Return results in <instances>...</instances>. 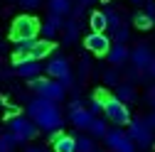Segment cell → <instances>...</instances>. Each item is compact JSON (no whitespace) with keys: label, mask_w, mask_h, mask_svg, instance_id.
<instances>
[{"label":"cell","mask_w":155,"mask_h":152,"mask_svg":"<svg viewBox=\"0 0 155 152\" xmlns=\"http://www.w3.org/2000/svg\"><path fill=\"white\" fill-rule=\"evenodd\" d=\"M128 62L133 64V69H135V71H145V69L150 66V62H153V52H150V44L140 42L138 47H135V49L130 52V59H128Z\"/></svg>","instance_id":"30bf717a"},{"label":"cell","mask_w":155,"mask_h":152,"mask_svg":"<svg viewBox=\"0 0 155 152\" xmlns=\"http://www.w3.org/2000/svg\"><path fill=\"white\" fill-rule=\"evenodd\" d=\"M40 20L35 15H20L12 20V27H10V37L15 42H22V40H35L40 34Z\"/></svg>","instance_id":"7a4b0ae2"},{"label":"cell","mask_w":155,"mask_h":152,"mask_svg":"<svg viewBox=\"0 0 155 152\" xmlns=\"http://www.w3.org/2000/svg\"><path fill=\"white\" fill-rule=\"evenodd\" d=\"M45 71H47L49 79L62 81V86H64V88H71L74 76H71V66H69V59H67V56H59V54L52 56V59L47 62V66H45Z\"/></svg>","instance_id":"8992f818"},{"label":"cell","mask_w":155,"mask_h":152,"mask_svg":"<svg viewBox=\"0 0 155 152\" xmlns=\"http://www.w3.org/2000/svg\"><path fill=\"white\" fill-rule=\"evenodd\" d=\"M10 3H15V0H10Z\"/></svg>","instance_id":"f35d334b"},{"label":"cell","mask_w":155,"mask_h":152,"mask_svg":"<svg viewBox=\"0 0 155 152\" xmlns=\"http://www.w3.org/2000/svg\"><path fill=\"white\" fill-rule=\"evenodd\" d=\"M47 10H49V15L64 17L71 12V0H47Z\"/></svg>","instance_id":"ac0fdd59"},{"label":"cell","mask_w":155,"mask_h":152,"mask_svg":"<svg viewBox=\"0 0 155 152\" xmlns=\"http://www.w3.org/2000/svg\"><path fill=\"white\" fill-rule=\"evenodd\" d=\"M84 47L96 56H106V52L111 49V40L106 32H89L84 37Z\"/></svg>","instance_id":"9c48e42d"},{"label":"cell","mask_w":155,"mask_h":152,"mask_svg":"<svg viewBox=\"0 0 155 152\" xmlns=\"http://www.w3.org/2000/svg\"><path fill=\"white\" fill-rule=\"evenodd\" d=\"M89 27H91V32H106V30H108L104 10H96V12L89 15Z\"/></svg>","instance_id":"d6986e66"},{"label":"cell","mask_w":155,"mask_h":152,"mask_svg":"<svg viewBox=\"0 0 155 152\" xmlns=\"http://www.w3.org/2000/svg\"><path fill=\"white\" fill-rule=\"evenodd\" d=\"M104 81H106L108 86H116V84H118V74H116L113 69H108V71L104 74Z\"/></svg>","instance_id":"83f0119b"},{"label":"cell","mask_w":155,"mask_h":152,"mask_svg":"<svg viewBox=\"0 0 155 152\" xmlns=\"http://www.w3.org/2000/svg\"><path fill=\"white\" fill-rule=\"evenodd\" d=\"M89 66H91V64H89L86 59H81V62H79V74H81V79H84L86 74H89Z\"/></svg>","instance_id":"f546056e"},{"label":"cell","mask_w":155,"mask_h":152,"mask_svg":"<svg viewBox=\"0 0 155 152\" xmlns=\"http://www.w3.org/2000/svg\"><path fill=\"white\" fill-rule=\"evenodd\" d=\"M145 71H148V74H150V76H153V79H155V56H153V62H150V66H148V69H145Z\"/></svg>","instance_id":"836d02e7"},{"label":"cell","mask_w":155,"mask_h":152,"mask_svg":"<svg viewBox=\"0 0 155 152\" xmlns=\"http://www.w3.org/2000/svg\"><path fill=\"white\" fill-rule=\"evenodd\" d=\"M27 116L35 120V125L45 130V132H57L62 130L64 125V118H62V110L54 101H47L42 96H37L27 103Z\"/></svg>","instance_id":"6da1fadb"},{"label":"cell","mask_w":155,"mask_h":152,"mask_svg":"<svg viewBox=\"0 0 155 152\" xmlns=\"http://www.w3.org/2000/svg\"><path fill=\"white\" fill-rule=\"evenodd\" d=\"M104 15H106V25H108V30H111V32H113V30H118V27L123 25L121 12H116V10H104Z\"/></svg>","instance_id":"603a6c76"},{"label":"cell","mask_w":155,"mask_h":152,"mask_svg":"<svg viewBox=\"0 0 155 152\" xmlns=\"http://www.w3.org/2000/svg\"><path fill=\"white\" fill-rule=\"evenodd\" d=\"M133 25L138 27V30H150L155 22L150 20V17H148L145 12H135V15H133Z\"/></svg>","instance_id":"cb8c5ba5"},{"label":"cell","mask_w":155,"mask_h":152,"mask_svg":"<svg viewBox=\"0 0 155 152\" xmlns=\"http://www.w3.org/2000/svg\"><path fill=\"white\" fill-rule=\"evenodd\" d=\"M145 98H148V103H150V106H155V84H153V86L148 88V93H145Z\"/></svg>","instance_id":"1f68e13d"},{"label":"cell","mask_w":155,"mask_h":152,"mask_svg":"<svg viewBox=\"0 0 155 152\" xmlns=\"http://www.w3.org/2000/svg\"><path fill=\"white\" fill-rule=\"evenodd\" d=\"M116 98L123 101V103L128 106V103H133L135 98H138V91H135V86H133V84L121 81V84H116Z\"/></svg>","instance_id":"2e32d148"},{"label":"cell","mask_w":155,"mask_h":152,"mask_svg":"<svg viewBox=\"0 0 155 152\" xmlns=\"http://www.w3.org/2000/svg\"><path fill=\"white\" fill-rule=\"evenodd\" d=\"M69 120H71V125H74V128H79V130H89V125H91L94 116L89 113V108L76 106V108H69Z\"/></svg>","instance_id":"5bb4252c"},{"label":"cell","mask_w":155,"mask_h":152,"mask_svg":"<svg viewBox=\"0 0 155 152\" xmlns=\"http://www.w3.org/2000/svg\"><path fill=\"white\" fill-rule=\"evenodd\" d=\"M30 88L37 93V96H42L47 101H54V103H59L67 96V88L62 86V81H57V79H32Z\"/></svg>","instance_id":"3957f363"},{"label":"cell","mask_w":155,"mask_h":152,"mask_svg":"<svg viewBox=\"0 0 155 152\" xmlns=\"http://www.w3.org/2000/svg\"><path fill=\"white\" fill-rule=\"evenodd\" d=\"M89 130H91V135H94V138H106L108 125H106V120H104V118H94V120H91V125H89Z\"/></svg>","instance_id":"7402d4cb"},{"label":"cell","mask_w":155,"mask_h":152,"mask_svg":"<svg viewBox=\"0 0 155 152\" xmlns=\"http://www.w3.org/2000/svg\"><path fill=\"white\" fill-rule=\"evenodd\" d=\"M42 64L37 62V59H22V62H17V66H15V71H17V76H22V79H27V81H32V79H40V74H42Z\"/></svg>","instance_id":"7c38bea8"},{"label":"cell","mask_w":155,"mask_h":152,"mask_svg":"<svg viewBox=\"0 0 155 152\" xmlns=\"http://www.w3.org/2000/svg\"><path fill=\"white\" fill-rule=\"evenodd\" d=\"M17 3H20L22 8H37V5L42 3V0H17Z\"/></svg>","instance_id":"4dcf8cb0"},{"label":"cell","mask_w":155,"mask_h":152,"mask_svg":"<svg viewBox=\"0 0 155 152\" xmlns=\"http://www.w3.org/2000/svg\"><path fill=\"white\" fill-rule=\"evenodd\" d=\"M128 135H130V140L135 142V147H140V150L153 147V140H155V132H153V128L145 123V118H130V123H128Z\"/></svg>","instance_id":"277c9868"},{"label":"cell","mask_w":155,"mask_h":152,"mask_svg":"<svg viewBox=\"0 0 155 152\" xmlns=\"http://www.w3.org/2000/svg\"><path fill=\"white\" fill-rule=\"evenodd\" d=\"M49 140H52L54 152H76V138L67 135V132H62V130L49 132Z\"/></svg>","instance_id":"8fae6325"},{"label":"cell","mask_w":155,"mask_h":152,"mask_svg":"<svg viewBox=\"0 0 155 152\" xmlns=\"http://www.w3.org/2000/svg\"><path fill=\"white\" fill-rule=\"evenodd\" d=\"M145 123L153 128V132H155V113H150V116H145Z\"/></svg>","instance_id":"d6a6232c"},{"label":"cell","mask_w":155,"mask_h":152,"mask_svg":"<svg viewBox=\"0 0 155 152\" xmlns=\"http://www.w3.org/2000/svg\"><path fill=\"white\" fill-rule=\"evenodd\" d=\"M133 3H135V5H145V0H133Z\"/></svg>","instance_id":"8d00e7d4"},{"label":"cell","mask_w":155,"mask_h":152,"mask_svg":"<svg viewBox=\"0 0 155 152\" xmlns=\"http://www.w3.org/2000/svg\"><path fill=\"white\" fill-rule=\"evenodd\" d=\"M101 110H104V101H99V98H96V96H94V98L89 101V113H91V116L96 118V116H99V113H101Z\"/></svg>","instance_id":"4316f807"},{"label":"cell","mask_w":155,"mask_h":152,"mask_svg":"<svg viewBox=\"0 0 155 152\" xmlns=\"http://www.w3.org/2000/svg\"><path fill=\"white\" fill-rule=\"evenodd\" d=\"M64 27V17H59V15H49L47 20L40 25V34H42V40H54L57 34H59V30Z\"/></svg>","instance_id":"4fadbf2b"},{"label":"cell","mask_w":155,"mask_h":152,"mask_svg":"<svg viewBox=\"0 0 155 152\" xmlns=\"http://www.w3.org/2000/svg\"><path fill=\"white\" fill-rule=\"evenodd\" d=\"M104 140H106V145H108L111 152H135V150H138V147H135V142L130 140V135H128L126 130H121V128L108 130Z\"/></svg>","instance_id":"ba28073f"},{"label":"cell","mask_w":155,"mask_h":152,"mask_svg":"<svg viewBox=\"0 0 155 152\" xmlns=\"http://www.w3.org/2000/svg\"><path fill=\"white\" fill-rule=\"evenodd\" d=\"M106 56H108V62H111L113 66H123V64L130 59V49H128L126 44L113 42V44H111V49L106 52Z\"/></svg>","instance_id":"9a60e30c"},{"label":"cell","mask_w":155,"mask_h":152,"mask_svg":"<svg viewBox=\"0 0 155 152\" xmlns=\"http://www.w3.org/2000/svg\"><path fill=\"white\" fill-rule=\"evenodd\" d=\"M101 3H104V5H108V3H111V0H101Z\"/></svg>","instance_id":"74e56055"},{"label":"cell","mask_w":155,"mask_h":152,"mask_svg":"<svg viewBox=\"0 0 155 152\" xmlns=\"http://www.w3.org/2000/svg\"><path fill=\"white\" fill-rule=\"evenodd\" d=\"M91 3H94V0H76V5H84V8H86V5H91Z\"/></svg>","instance_id":"d590c367"},{"label":"cell","mask_w":155,"mask_h":152,"mask_svg":"<svg viewBox=\"0 0 155 152\" xmlns=\"http://www.w3.org/2000/svg\"><path fill=\"white\" fill-rule=\"evenodd\" d=\"M143 12L155 22V0H145V10H143Z\"/></svg>","instance_id":"f1b7e54d"},{"label":"cell","mask_w":155,"mask_h":152,"mask_svg":"<svg viewBox=\"0 0 155 152\" xmlns=\"http://www.w3.org/2000/svg\"><path fill=\"white\" fill-rule=\"evenodd\" d=\"M52 49H54V44H52L49 40H37L35 47L30 49V56H27V59H37V62H40V59H45V56L52 54Z\"/></svg>","instance_id":"e0dca14e"},{"label":"cell","mask_w":155,"mask_h":152,"mask_svg":"<svg viewBox=\"0 0 155 152\" xmlns=\"http://www.w3.org/2000/svg\"><path fill=\"white\" fill-rule=\"evenodd\" d=\"M17 145H20V140H17L12 132H5V135H0V152H15Z\"/></svg>","instance_id":"44dd1931"},{"label":"cell","mask_w":155,"mask_h":152,"mask_svg":"<svg viewBox=\"0 0 155 152\" xmlns=\"http://www.w3.org/2000/svg\"><path fill=\"white\" fill-rule=\"evenodd\" d=\"M94 150H96V145L91 138H86V135L76 138V152H94Z\"/></svg>","instance_id":"d4e9b609"},{"label":"cell","mask_w":155,"mask_h":152,"mask_svg":"<svg viewBox=\"0 0 155 152\" xmlns=\"http://www.w3.org/2000/svg\"><path fill=\"white\" fill-rule=\"evenodd\" d=\"M94 152H99V150H94Z\"/></svg>","instance_id":"ab89813d"},{"label":"cell","mask_w":155,"mask_h":152,"mask_svg":"<svg viewBox=\"0 0 155 152\" xmlns=\"http://www.w3.org/2000/svg\"><path fill=\"white\" fill-rule=\"evenodd\" d=\"M104 116L106 120H111L113 125H128L130 123V110L123 101H118L116 96H108L104 103Z\"/></svg>","instance_id":"52a82bcc"},{"label":"cell","mask_w":155,"mask_h":152,"mask_svg":"<svg viewBox=\"0 0 155 152\" xmlns=\"http://www.w3.org/2000/svg\"><path fill=\"white\" fill-rule=\"evenodd\" d=\"M128 37H130V32H128V27H126V25H121L118 30H113V42L126 44V42H128Z\"/></svg>","instance_id":"484cf974"},{"label":"cell","mask_w":155,"mask_h":152,"mask_svg":"<svg viewBox=\"0 0 155 152\" xmlns=\"http://www.w3.org/2000/svg\"><path fill=\"white\" fill-rule=\"evenodd\" d=\"M8 128H10V132H12V135L20 140V142H30V140H35L37 132H40V128L35 125V120H32L30 116H10Z\"/></svg>","instance_id":"5b68a950"},{"label":"cell","mask_w":155,"mask_h":152,"mask_svg":"<svg viewBox=\"0 0 155 152\" xmlns=\"http://www.w3.org/2000/svg\"><path fill=\"white\" fill-rule=\"evenodd\" d=\"M25 152H47V150H45V147H37V145H30Z\"/></svg>","instance_id":"e575fe53"},{"label":"cell","mask_w":155,"mask_h":152,"mask_svg":"<svg viewBox=\"0 0 155 152\" xmlns=\"http://www.w3.org/2000/svg\"><path fill=\"white\" fill-rule=\"evenodd\" d=\"M64 44H71V42H76V40H79V20H74V17H71V20L69 22H64Z\"/></svg>","instance_id":"ffe728a7"}]
</instances>
